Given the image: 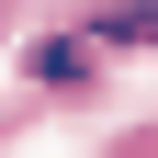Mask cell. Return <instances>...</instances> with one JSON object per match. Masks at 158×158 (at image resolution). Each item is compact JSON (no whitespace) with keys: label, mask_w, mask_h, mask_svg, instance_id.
Returning <instances> with one entry per match:
<instances>
[{"label":"cell","mask_w":158,"mask_h":158,"mask_svg":"<svg viewBox=\"0 0 158 158\" xmlns=\"http://www.w3.org/2000/svg\"><path fill=\"white\" fill-rule=\"evenodd\" d=\"M23 68H34V90H90V79H102V68H90V34H45Z\"/></svg>","instance_id":"obj_1"},{"label":"cell","mask_w":158,"mask_h":158,"mask_svg":"<svg viewBox=\"0 0 158 158\" xmlns=\"http://www.w3.org/2000/svg\"><path fill=\"white\" fill-rule=\"evenodd\" d=\"M90 34H102V45H158V0H113Z\"/></svg>","instance_id":"obj_2"}]
</instances>
